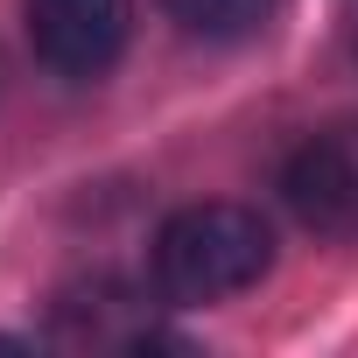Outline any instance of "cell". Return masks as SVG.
Returning a JSON list of instances; mask_svg holds the SVG:
<instances>
[{"label": "cell", "instance_id": "3", "mask_svg": "<svg viewBox=\"0 0 358 358\" xmlns=\"http://www.w3.org/2000/svg\"><path fill=\"white\" fill-rule=\"evenodd\" d=\"M281 197L316 239H358V120H337L288 155Z\"/></svg>", "mask_w": 358, "mask_h": 358}, {"label": "cell", "instance_id": "2", "mask_svg": "<svg viewBox=\"0 0 358 358\" xmlns=\"http://www.w3.org/2000/svg\"><path fill=\"white\" fill-rule=\"evenodd\" d=\"M22 15L36 64L64 85L106 78L134 36V0H22Z\"/></svg>", "mask_w": 358, "mask_h": 358}, {"label": "cell", "instance_id": "1", "mask_svg": "<svg viewBox=\"0 0 358 358\" xmlns=\"http://www.w3.org/2000/svg\"><path fill=\"white\" fill-rule=\"evenodd\" d=\"M267 267H274V232L246 204H183L155 232V295L169 309L246 295Z\"/></svg>", "mask_w": 358, "mask_h": 358}, {"label": "cell", "instance_id": "4", "mask_svg": "<svg viewBox=\"0 0 358 358\" xmlns=\"http://www.w3.org/2000/svg\"><path fill=\"white\" fill-rule=\"evenodd\" d=\"M162 8L204 43H239V36H260L281 15V0H162Z\"/></svg>", "mask_w": 358, "mask_h": 358}]
</instances>
